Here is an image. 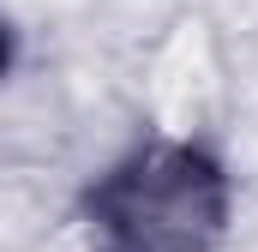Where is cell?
<instances>
[{
	"mask_svg": "<svg viewBox=\"0 0 258 252\" xmlns=\"http://www.w3.org/2000/svg\"><path fill=\"white\" fill-rule=\"evenodd\" d=\"M234 228V174L192 132H144L78 192L84 252H222Z\"/></svg>",
	"mask_w": 258,
	"mask_h": 252,
	"instance_id": "6da1fadb",
	"label": "cell"
},
{
	"mask_svg": "<svg viewBox=\"0 0 258 252\" xmlns=\"http://www.w3.org/2000/svg\"><path fill=\"white\" fill-rule=\"evenodd\" d=\"M12 66H18V24H12V12L0 6V84L12 78Z\"/></svg>",
	"mask_w": 258,
	"mask_h": 252,
	"instance_id": "7a4b0ae2",
	"label": "cell"
}]
</instances>
